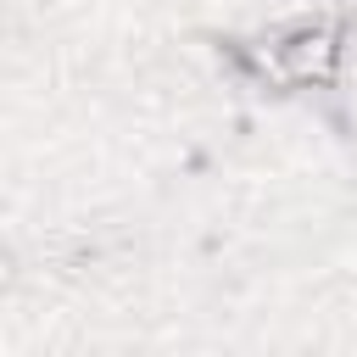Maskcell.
<instances>
[{"label":"cell","mask_w":357,"mask_h":357,"mask_svg":"<svg viewBox=\"0 0 357 357\" xmlns=\"http://www.w3.org/2000/svg\"><path fill=\"white\" fill-rule=\"evenodd\" d=\"M312 61H329V33H301L296 39V73H307Z\"/></svg>","instance_id":"1"}]
</instances>
